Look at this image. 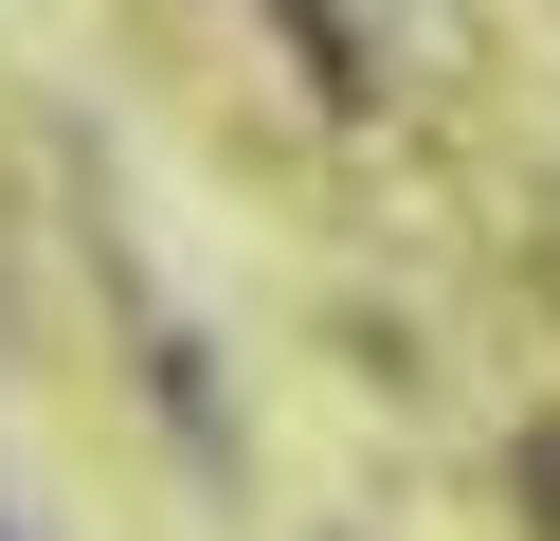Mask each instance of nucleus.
<instances>
[{"instance_id":"1","label":"nucleus","mask_w":560,"mask_h":541,"mask_svg":"<svg viewBox=\"0 0 560 541\" xmlns=\"http://www.w3.org/2000/svg\"><path fill=\"white\" fill-rule=\"evenodd\" d=\"M271 36H290L326 91H362V19H343V0H271Z\"/></svg>"}]
</instances>
